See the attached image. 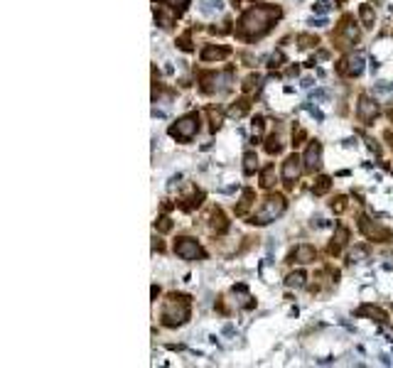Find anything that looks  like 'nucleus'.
<instances>
[{
    "mask_svg": "<svg viewBox=\"0 0 393 368\" xmlns=\"http://www.w3.org/2000/svg\"><path fill=\"white\" fill-rule=\"evenodd\" d=\"M278 18H280V8H273V5H253L251 10L244 13L236 35H239L241 40H246V42H253V40L263 37V35L273 27V23H275Z\"/></svg>",
    "mask_w": 393,
    "mask_h": 368,
    "instance_id": "1",
    "label": "nucleus"
},
{
    "mask_svg": "<svg viewBox=\"0 0 393 368\" xmlns=\"http://www.w3.org/2000/svg\"><path fill=\"white\" fill-rule=\"evenodd\" d=\"M189 312H192L189 297H184V295H172V297L165 302V307H162V324H165V326H179V324H184V322L189 319Z\"/></svg>",
    "mask_w": 393,
    "mask_h": 368,
    "instance_id": "2",
    "label": "nucleus"
},
{
    "mask_svg": "<svg viewBox=\"0 0 393 368\" xmlns=\"http://www.w3.org/2000/svg\"><path fill=\"white\" fill-rule=\"evenodd\" d=\"M285 207H288V202H285V197H283V194H270V197L263 202V207L253 214L251 224H253V226H266V224L275 221L278 216H283Z\"/></svg>",
    "mask_w": 393,
    "mask_h": 368,
    "instance_id": "3",
    "label": "nucleus"
},
{
    "mask_svg": "<svg viewBox=\"0 0 393 368\" xmlns=\"http://www.w3.org/2000/svg\"><path fill=\"white\" fill-rule=\"evenodd\" d=\"M196 133H199V115L196 113H187L184 118H179L172 128H170V135L179 142H189Z\"/></svg>",
    "mask_w": 393,
    "mask_h": 368,
    "instance_id": "4",
    "label": "nucleus"
},
{
    "mask_svg": "<svg viewBox=\"0 0 393 368\" xmlns=\"http://www.w3.org/2000/svg\"><path fill=\"white\" fill-rule=\"evenodd\" d=\"M174 253H177L182 260H196V258L204 255L202 248H199V243H196L194 238H187V236L174 241Z\"/></svg>",
    "mask_w": 393,
    "mask_h": 368,
    "instance_id": "5",
    "label": "nucleus"
},
{
    "mask_svg": "<svg viewBox=\"0 0 393 368\" xmlns=\"http://www.w3.org/2000/svg\"><path fill=\"white\" fill-rule=\"evenodd\" d=\"M359 229H361V233H364L366 238L378 241V243H388V241L393 238V233H391L388 229H383V226H378V224H373V221H368V219H361V221H359Z\"/></svg>",
    "mask_w": 393,
    "mask_h": 368,
    "instance_id": "6",
    "label": "nucleus"
},
{
    "mask_svg": "<svg viewBox=\"0 0 393 368\" xmlns=\"http://www.w3.org/2000/svg\"><path fill=\"white\" fill-rule=\"evenodd\" d=\"M356 115L364 125H371L373 118L378 115V103L371 98V96H361L359 98V106H356Z\"/></svg>",
    "mask_w": 393,
    "mask_h": 368,
    "instance_id": "7",
    "label": "nucleus"
},
{
    "mask_svg": "<svg viewBox=\"0 0 393 368\" xmlns=\"http://www.w3.org/2000/svg\"><path fill=\"white\" fill-rule=\"evenodd\" d=\"M337 71L342 76H359L364 71V59L359 54H351V57H346V59H342L337 64Z\"/></svg>",
    "mask_w": 393,
    "mask_h": 368,
    "instance_id": "8",
    "label": "nucleus"
},
{
    "mask_svg": "<svg viewBox=\"0 0 393 368\" xmlns=\"http://www.w3.org/2000/svg\"><path fill=\"white\" fill-rule=\"evenodd\" d=\"M300 172H302V160L297 155H290L283 164V179H285L288 187H293V182L300 177Z\"/></svg>",
    "mask_w": 393,
    "mask_h": 368,
    "instance_id": "9",
    "label": "nucleus"
},
{
    "mask_svg": "<svg viewBox=\"0 0 393 368\" xmlns=\"http://www.w3.org/2000/svg\"><path fill=\"white\" fill-rule=\"evenodd\" d=\"M302 162H305V167H307V169H312V172H315V169L322 164V145H319L317 140H312V142L307 145Z\"/></svg>",
    "mask_w": 393,
    "mask_h": 368,
    "instance_id": "10",
    "label": "nucleus"
},
{
    "mask_svg": "<svg viewBox=\"0 0 393 368\" xmlns=\"http://www.w3.org/2000/svg\"><path fill=\"white\" fill-rule=\"evenodd\" d=\"M315 258H317V251H315L310 243H300V246L290 253L288 260H290V263H302V265H305V263H312Z\"/></svg>",
    "mask_w": 393,
    "mask_h": 368,
    "instance_id": "11",
    "label": "nucleus"
},
{
    "mask_svg": "<svg viewBox=\"0 0 393 368\" xmlns=\"http://www.w3.org/2000/svg\"><path fill=\"white\" fill-rule=\"evenodd\" d=\"M231 54L229 47H217V45H207L202 49V62H219V59H226Z\"/></svg>",
    "mask_w": 393,
    "mask_h": 368,
    "instance_id": "12",
    "label": "nucleus"
},
{
    "mask_svg": "<svg viewBox=\"0 0 393 368\" xmlns=\"http://www.w3.org/2000/svg\"><path fill=\"white\" fill-rule=\"evenodd\" d=\"M337 35H344V40H346V45H354L356 40H359V30L351 25V18L346 15L344 20H342V25H339V30H337Z\"/></svg>",
    "mask_w": 393,
    "mask_h": 368,
    "instance_id": "13",
    "label": "nucleus"
},
{
    "mask_svg": "<svg viewBox=\"0 0 393 368\" xmlns=\"http://www.w3.org/2000/svg\"><path fill=\"white\" fill-rule=\"evenodd\" d=\"M346 241H349V229H344V226H337V233H334V241H332L329 251H332V253H339V251L346 246Z\"/></svg>",
    "mask_w": 393,
    "mask_h": 368,
    "instance_id": "14",
    "label": "nucleus"
},
{
    "mask_svg": "<svg viewBox=\"0 0 393 368\" xmlns=\"http://www.w3.org/2000/svg\"><path fill=\"white\" fill-rule=\"evenodd\" d=\"M253 197H256V192H253V189H244L241 204L236 207V216H246V214H248V209H251V204H253Z\"/></svg>",
    "mask_w": 393,
    "mask_h": 368,
    "instance_id": "15",
    "label": "nucleus"
},
{
    "mask_svg": "<svg viewBox=\"0 0 393 368\" xmlns=\"http://www.w3.org/2000/svg\"><path fill=\"white\" fill-rule=\"evenodd\" d=\"M273 184H275V164H266L263 172H261V187L270 189Z\"/></svg>",
    "mask_w": 393,
    "mask_h": 368,
    "instance_id": "16",
    "label": "nucleus"
},
{
    "mask_svg": "<svg viewBox=\"0 0 393 368\" xmlns=\"http://www.w3.org/2000/svg\"><path fill=\"white\" fill-rule=\"evenodd\" d=\"M329 187H332V179H329V177H317V182L312 184V194H315V197H322V194L329 192Z\"/></svg>",
    "mask_w": 393,
    "mask_h": 368,
    "instance_id": "17",
    "label": "nucleus"
},
{
    "mask_svg": "<svg viewBox=\"0 0 393 368\" xmlns=\"http://www.w3.org/2000/svg\"><path fill=\"white\" fill-rule=\"evenodd\" d=\"M248 108H251V103H248L246 98H241V101H236V103L229 108V115H231V118H244V115L248 113Z\"/></svg>",
    "mask_w": 393,
    "mask_h": 368,
    "instance_id": "18",
    "label": "nucleus"
},
{
    "mask_svg": "<svg viewBox=\"0 0 393 368\" xmlns=\"http://www.w3.org/2000/svg\"><path fill=\"white\" fill-rule=\"evenodd\" d=\"M258 169V155L253 152V150H248L246 155H244V172L246 174H253Z\"/></svg>",
    "mask_w": 393,
    "mask_h": 368,
    "instance_id": "19",
    "label": "nucleus"
},
{
    "mask_svg": "<svg viewBox=\"0 0 393 368\" xmlns=\"http://www.w3.org/2000/svg\"><path fill=\"white\" fill-rule=\"evenodd\" d=\"M359 18H361V23H364L366 27H373V23H376V13H373L371 5H361V8H359Z\"/></svg>",
    "mask_w": 393,
    "mask_h": 368,
    "instance_id": "20",
    "label": "nucleus"
},
{
    "mask_svg": "<svg viewBox=\"0 0 393 368\" xmlns=\"http://www.w3.org/2000/svg\"><path fill=\"white\" fill-rule=\"evenodd\" d=\"M359 314H361V317H373L376 322H386V319H388V317H386V312H381L378 307H371V304L361 307V309H359Z\"/></svg>",
    "mask_w": 393,
    "mask_h": 368,
    "instance_id": "21",
    "label": "nucleus"
},
{
    "mask_svg": "<svg viewBox=\"0 0 393 368\" xmlns=\"http://www.w3.org/2000/svg\"><path fill=\"white\" fill-rule=\"evenodd\" d=\"M212 219H214V221H212V229H214L217 233H224V231H226V219H224V214L217 209V211L212 214Z\"/></svg>",
    "mask_w": 393,
    "mask_h": 368,
    "instance_id": "22",
    "label": "nucleus"
},
{
    "mask_svg": "<svg viewBox=\"0 0 393 368\" xmlns=\"http://www.w3.org/2000/svg\"><path fill=\"white\" fill-rule=\"evenodd\" d=\"M285 282H288V287H297V290H300V287H305V273H302V270L290 273Z\"/></svg>",
    "mask_w": 393,
    "mask_h": 368,
    "instance_id": "23",
    "label": "nucleus"
},
{
    "mask_svg": "<svg viewBox=\"0 0 393 368\" xmlns=\"http://www.w3.org/2000/svg\"><path fill=\"white\" fill-rule=\"evenodd\" d=\"M266 150H268L270 155H278V152L283 150V142H280V138H278V135H270V138H268V142H266Z\"/></svg>",
    "mask_w": 393,
    "mask_h": 368,
    "instance_id": "24",
    "label": "nucleus"
},
{
    "mask_svg": "<svg viewBox=\"0 0 393 368\" xmlns=\"http://www.w3.org/2000/svg\"><path fill=\"white\" fill-rule=\"evenodd\" d=\"M366 258H368V248H366V246L354 248V251H351V255H349V260H351V263H361V260H366Z\"/></svg>",
    "mask_w": 393,
    "mask_h": 368,
    "instance_id": "25",
    "label": "nucleus"
},
{
    "mask_svg": "<svg viewBox=\"0 0 393 368\" xmlns=\"http://www.w3.org/2000/svg\"><path fill=\"white\" fill-rule=\"evenodd\" d=\"M221 10V0H204V5H202V13L212 15V13H219Z\"/></svg>",
    "mask_w": 393,
    "mask_h": 368,
    "instance_id": "26",
    "label": "nucleus"
},
{
    "mask_svg": "<svg viewBox=\"0 0 393 368\" xmlns=\"http://www.w3.org/2000/svg\"><path fill=\"white\" fill-rule=\"evenodd\" d=\"M167 5L172 8V13L182 15V13L187 10V5H189V0H167Z\"/></svg>",
    "mask_w": 393,
    "mask_h": 368,
    "instance_id": "27",
    "label": "nucleus"
},
{
    "mask_svg": "<svg viewBox=\"0 0 393 368\" xmlns=\"http://www.w3.org/2000/svg\"><path fill=\"white\" fill-rule=\"evenodd\" d=\"M258 81H261V76H258V74H251V76L244 81V93H251V91L258 86Z\"/></svg>",
    "mask_w": 393,
    "mask_h": 368,
    "instance_id": "28",
    "label": "nucleus"
},
{
    "mask_svg": "<svg viewBox=\"0 0 393 368\" xmlns=\"http://www.w3.org/2000/svg\"><path fill=\"white\" fill-rule=\"evenodd\" d=\"M329 209H332L334 214H342V211H346V197H337V199L329 204Z\"/></svg>",
    "mask_w": 393,
    "mask_h": 368,
    "instance_id": "29",
    "label": "nucleus"
},
{
    "mask_svg": "<svg viewBox=\"0 0 393 368\" xmlns=\"http://www.w3.org/2000/svg\"><path fill=\"white\" fill-rule=\"evenodd\" d=\"M155 20L160 23V27H172V18L165 15L162 10H157V8H155Z\"/></svg>",
    "mask_w": 393,
    "mask_h": 368,
    "instance_id": "30",
    "label": "nucleus"
},
{
    "mask_svg": "<svg viewBox=\"0 0 393 368\" xmlns=\"http://www.w3.org/2000/svg\"><path fill=\"white\" fill-rule=\"evenodd\" d=\"M297 42H300V47H302V49H307V47H312V45L317 47V37H315V35H300V37H297Z\"/></svg>",
    "mask_w": 393,
    "mask_h": 368,
    "instance_id": "31",
    "label": "nucleus"
},
{
    "mask_svg": "<svg viewBox=\"0 0 393 368\" xmlns=\"http://www.w3.org/2000/svg\"><path fill=\"white\" fill-rule=\"evenodd\" d=\"M155 226H157V231H160V233H170V231H172V221H170L167 216L157 219V224H155Z\"/></svg>",
    "mask_w": 393,
    "mask_h": 368,
    "instance_id": "32",
    "label": "nucleus"
},
{
    "mask_svg": "<svg viewBox=\"0 0 393 368\" xmlns=\"http://www.w3.org/2000/svg\"><path fill=\"white\" fill-rule=\"evenodd\" d=\"M283 62H285V57H283V52H275V54L270 57V62H268V67H270V69H278V67H283Z\"/></svg>",
    "mask_w": 393,
    "mask_h": 368,
    "instance_id": "33",
    "label": "nucleus"
},
{
    "mask_svg": "<svg viewBox=\"0 0 393 368\" xmlns=\"http://www.w3.org/2000/svg\"><path fill=\"white\" fill-rule=\"evenodd\" d=\"M209 115H212V130H217V128L221 125V111H217V108H209Z\"/></svg>",
    "mask_w": 393,
    "mask_h": 368,
    "instance_id": "34",
    "label": "nucleus"
},
{
    "mask_svg": "<svg viewBox=\"0 0 393 368\" xmlns=\"http://www.w3.org/2000/svg\"><path fill=\"white\" fill-rule=\"evenodd\" d=\"M179 49H184V52H192V40H189V35H184V37H179Z\"/></svg>",
    "mask_w": 393,
    "mask_h": 368,
    "instance_id": "35",
    "label": "nucleus"
},
{
    "mask_svg": "<svg viewBox=\"0 0 393 368\" xmlns=\"http://www.w3.org/2000/svg\"><path fill=\"white\" fill-rule=\"evenodd\" d=\"M329 10V3H327V0H319V3L315 5V13H319V15H324Z\"/></svg>",
    "mask_w": 393,
    "mask_h": 368,
    "instance_id": "36",
    "label": "nucleus"
},
{
    "mask_svg": "<svg viewBox=\"0 0 393 368\" xmlns=\"http://www.w3.org/2000/svg\"><path fill=\"white\" fill-rule=\"evenodd\" d=\"M253 130H256V135L263 130V118H261V115H258V118H253Z\"/></svg>",
    "mask_w": 393,
    "mask_h": 368,
    "instance_id": "37",
    "label": "nucleus"
},
{
    "mask_svg": "<svg viewBox=\"0 0 393 368\" xmlns=\"http://www.w3.org/2000/svg\"><path fill=\"white\" fill-rule=\"evenodd\" d=\"M293 145H300V140H305V130H297V133H293Z\"/></svg>",
    "mask_w": 393,
    "mask_h": 368,
    "instance_id": "38",
    "label": "nucleus"
},
{
    "mask_svg": "<svg viewBox=\"0 0 393 368\" xmlns=\"http://www.w3.org/2000/svg\"><path fill=\"white\" fill-rule=\"evenodd\" d=\"M386 140H388V145H391V150H393V133H391V130L386 133Z\"/></svg>",
    "mask_w": 393,
    "mask_h": 368,
    "instance_id": "39",
    "label": "nucleus"
},
{
    "mask_svg": "<svg viewBox=\"0 0 393 368\" xmlns=\"http://www.w3.org/2000/svg\"><path fill=\"white\" fill-rule=\"evenodd\" d=\"M388 118H391V120H393V108H391V113H388Z\"/></svg>",
    "mask_w": 393,
    "mask_h": 368,
    "instance_id": "40",
    "label": "nucleus"
}]
</instances>
